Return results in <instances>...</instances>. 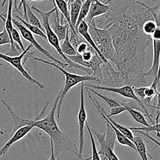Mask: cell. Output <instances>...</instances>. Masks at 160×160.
I'll return each mask as SVG.
<instances>
[{
    "label": "cell",
    "mask_w": 160,
    "mask_h": 160,
    "mask_svg": "<svg viewBox=\"0 0 160 160\" xmlns=\"http://www.w3.org/2000/svg\"><path fill=\"white\" fill-rule=\"evenodd\" d=\"M60 93L61 90H59L51 111L45 117L42 118V119H23V118H21L20 115H18L4 100H2L1 102L4 105L5 108H6L9 115L11 116L12 121H13L12 132L16 131V130L23 126H26V125H31V126L38 128L45 133H46L49 136L50 139L52 140L53 144H54L55 155L56 157L59 156L61 152L66 150L69 151L78 157V149L77 147L76 144L73 141H72V140L70 139L68 135L63 133L59 128L57 122H56V117H55L58 102H59V97H60Z\"/></svg>",
    "instance_id": "1"
},
{
    "label": "cell",
    "mask_w": 160,
    "mask_h": 160,
    "mask_svg": "<svg viewBox=\"0 0 160 160\" xmlns=\"http://www.w3.org/2000/svg\"><path fill=\"white\" fill-rule=\"evenodd\" d=\"M33 59L36 61H38V62L43 63V64H46V65L52 66L54 68L57 69L59 72H60L62 75L65 77V85H64L63 88L62 89H60V97H59V102H58L57 108H56V114H57V118L60 117V111H61V108H62V102H63L64 98H65L66 95L67 94V93L69 92L71 88L76 86L78 84L80 83H84V82L87 81H92V80H95V81H98V78L97 77L93 76V75H77V74H73L70 73V72H67V70L64 69V67H62V66L59 65V64H56L54 62H51V61H45V60L41 59L38 57H34Z\"/></svg>",
    "instance_id": "2"
},
{
    "label": "cell",
    "mask_w": 160,
    "mask_h": 160,
    "mask_svg": "<svg viewBox=\"0 0 160 160\" xmlns=\"http://www.w3.org/2000/svg\"><path fill=\"white\" fill-rule=\"evenodd\" d=\"M89 32L100 53L107 61L115 57L116 50L112 40L110 27L108 29L98 28L94 24H89Z\"/></svg>",
    "instance_id": "3"
},
{
    "label": "cell",
    "mask_w": 160,
    "mask_h": 160,
    "mask_svg": "<svg viewBox=\"0 0 160 160\" xmlns=\"http://www.w3.org/2000/svg\"><path fill=\"white\" fill-rule=\"evenodd\" d=\"M106 130L100 133L95 131L94 129L91 128L92 133L96 137L99 143V150L98 153L106 155L108 160H120L116 153L114 152V147L117 141L116 135L112 129L106 122Z\"/></svg>",
    "instance_id": "4"
},
{
    "label": "cell",
    "mask_w": 160,
    "mask_h": 160,
    "mask_svg": "<svg viewBox=\"0 0 160 160\" xmlns=\"http://www.w3.org/2000/svg\"><path fill=\"white\" fill-rule=\"evenodd\" d=\"M33 47V45L31 44L28 45V46L27 48H25V50L23 51H22L21 53H20L19 55L17 56H9L7 54H4V53H0V59L3 60V61H6V63L10 64L11 66L14 67V68L17 69L20 74H21L23 78H26L29 83L34 84L35 86H38V88L40 89H45V86L43 84L40 83V82L37 81L35 78H33L31 75V74L24 68V65L23 64V58L24 57L25 55L27 54L29 50H31V48Z\"/></svg>",
    "instance_id": "5"
},
{
    "label": "cell",
    "mask_w": 160,
    "mask_h": 160,
    "mask_svg": "<svg viewBox=\"0 0 160 160\" xmlns=\"http://www.w3.org/2000/svg\"><path fill=\"white\" fill-rule=\"evenodd\" d=\"M88 87L92 88V89H96V90H106L108 91V92L113 93L120 94L122 97L134 100V101L142 108L143 111L145 112V114L148 116V119H150V121L152 122V125L154 124V122H153L152 119V115H151L149 114V112L148 111V110H147L146 104L137 97V95H136L135 93H134V87H133V86L127 85V86H120V87H111V86H96V85H90V86H88Z\"/></svg>",
    "instance_id": "6"
},
{
    "label": "cell",
    "mask_w": 160,
    "mask_h": 160,
    "mask_svg": "<svg viewBox=\"0 0 160 160\" xmlns=\"http://www.w3.org/2000/svg\"><path fill=\"white\" fill-rule=\"evenodd\" d=\"M81 97H80V108L78 114V142H79V148H78V158L82 160L83 147H84V127L87 122V111L84 106V83H81Z\"/></svg>",
    "instance_id": "7"
},
{
    "label": "cell",
    "mask_w": 160,
    "mask_h": 160,
    "mask_svg": "<svg viewBox=\"0 0 160 160\" xmlns=\"http://www.w3.org/2000/svg\"><path fill=\"white\" fill-rule=\"evenodd\" d=\"M12 24H13V25H15V26L17 28V29L20 31L22 37H23L25 40L28 41V42H30V44H31L33 46L35 47L36 50H38L39 52H41V53H42L43 55H45V56H47L48 58L51 59L54 63H56V64L62 66V67H68V64H67V63H62V62H61V61H59V60L56 59V58H55L54 56H53L52 55L49 53V52L47 51V50H45L44 47H42V45H41L38 42V41L36 40L35 38H34V35H33L32 33H31V31L28 29V28H25V27L23 26V25L22 24L20 23L18 20H17L16 18H13V17H12Z\"/></svg>",
    "instance_id": "8"
},
{
    "label": "cell",
    "mask_w": 160,
    "mask_h": 160,
    "mask_svg": "<svg viewBox=\"0 0 160 160\" xmlns=\"http://www.w3.org/2000/svg\"><path fill=\"white\" fill-rule=\"evenodd\" d=\"M88 97H89V98H90V100H92V103H93V104L95 105V108H96L97 111L99 113L100 115L102 117V119H104L105 121H106V123L109 124V126H110L111 128L112 129V130H113L114 133H115V135H116V138H117V141H118L119 144H121V145H123V146H126V147H130V148L133 149L134 152H136L135 146H134L133 141H131V140L128 139L127 136H125L124 135H123V133H121V132L119 131V130H117V129L116 128V127L114 126V125H112V124L110 122H109V119H108L107 117H106V111H104L103 108H102V107L100 106V104H98V102L96 100H95V97H93V96L91 95V93L89 92H88Z\"/></svg>",
    "instance_id": "9"
},
{
    "label": "cell",
    "mask_w": 160,
    "mask_h": 160,
    "mask_svg": "<svg viewBox=\"0 0 160 160\" xmlns=\"http://www.w3.org/2000/svg\"><path fill=\"white\" fill-rule=\"evenodd\" d=\"M12 0H9V4H8V9H7V13H6V17H3V15H2L0 13V19L2 20L3 22V28H5V29L7 31L8 35L9 36V39H10V50L6 54L9 55V56H17L18 53H20V50H17V47H16V44L11 39V32H12V28L13 27V24H12Z\"/></svg>",
    "instance_id": "10"
},
{
    "label": "cell",
    "mask_w": 160,
    "mask_h": 160,
    "mask_svg": "<svg viewBox=\"0 0 160 160\" xmlns=\"http://www.w3.org/2000/svg\"><path fill=\"white\" fill-rule=\"evenodd\" d=\"M110 9V6L102 3L99 0H94L91 5L90 9L85 18L86 22L88 24H95V19L99 16L107 13Z\"/></svg>",
    "instance_id": "11"
},
{
    "label": "cell",
    "mask_w": 160,
    "mask_h": 160,
    "mask_svg": "<svg viewBox=\"0 0 160 160\" xmlns=\"http://www.w3.org/2000/svg\"><path fill=\"white\" fill-rule=\"evenodd\" d=\"M76 31L78 32V34L80 35L84 39V41H85V42H87V43L88 44V45H90V46L92 47V48L97 53H98L99 57L102 60L103 62H104L105 64H109V61H107V60H106V58L102 55V53H100L99 50H98V47L96 46V45H95V42H94L93 39H92V36H91L90 35V32H89V24L86 22L85 20H82V21L80 23V24L78 25V28H77Z\"/></svg>",
    "instance_id": "12"
},
{
    "label": "cell",
    "mask_w": 160,
    "mask_h": 160,
    "mask_svg": "<svg viewBox=\"0 0 160 160\" xmlns=\"http://www.w3.org/2000/svg\"><path fill=\"white\" fill-rule=\"evenodd\" d=\"M34 128L33 126H31V125H26V126H23L21 128L18 129L17 130L13 132L12 135L11 136V137L9 138V141L1 147L0 149V158L3 155L6 153L8 150H9V147L14 144V143L17 142V141H20L21 139H23V137L27 136L30 132L32 130V129Z\"/></svg>",
    "instance_id": "13"
},
{
    "label": "cell",
    "mask_w": 160,
    "mask_h": 160,
    "mask_svg": "<svg viewBox=\"0 0 160 160\" xmlns=\"http://www.w3.org/2000/svg\"><path fill=\"white\" fill-rule=\"evenodd\" d=\"M51 28L58 37L59 42L63 41L67 35V33L68 32L70 26L68 24L64 25L61 24L58 9H56V11L52 13V26H51Z\"/></svg>",
    "instance_id": "14"
},
{
    "label": "cell",
    "mask_w": 160,
    "mask_h": 160,
    "mask_svg": "<svg viewBox=\"0 0 160 160\" xmlns=\"http://www.w3.org/2000/svg\"><path fill=\"white\" fill-rule=\"evenodd\" d=\"M133 143H134V146H135L136 152L138 153L140 155L141 159L142 160H153V158L149 155L147 150L146 144H145V141L142 139V136H134V140H133Z\"/></svg>",
    "instance_id": "15"
},
{
    "label": "cell",
    "mask_w": 160,
    "mask_h": 160,
    "mask_svg": "<svg viewBox=\"0 0 160 160\" xmlns=\"http://www.w3.org/2000/svg\"><path fill=\"white\" fill-rule=\"evenodd\" d=\"M84 0H75L73 3L70 5V23H71L72 29L73 31L75 30V26H76L77 21H78V17H79L80 11H81V6Z\"/></svg>",
    "instance_id": "16"
},
{
    "label": "cell",
    "mask_w": 160,
    "mask_h": 160,
    "mask_svg": "<svg viewBox=\"0 0 160 160\" xmlns=\"http://www.w3.org/2000/svg\"><path fill=\"white\" fill-rule=\"evenodd\" d=\"M54 7H56L58 9V10H59L62 13V17H65L66 20H67V24L70 26V30L73 31L71 26V23H70V10H69V6L68 3L65 0H54Z\"/></svg>",
    "instance_id": "17"
},
{
    "label": "cell",
    "mask_w": 160,
    "mask_h": 160,
    "mask_svg": "<svg viewBox=\"0 0 160 160\" xmlns=\"http://www.w3.org/2000/svg\"><path fill=\"white\" fill-rule=\"evenodd\" d=\"M124 106L126 108L127 111L131 115V116L135 122H138L141 125H143L145 126H149L150 124H148V122H147L145 116L139 110L135 109V108H132V107L129 106V105H124Z\"/></svg>",
    "instance_id": "18"
},
{
    "label": "cell",
    "mask_w": 160,
    "mask_h": 160,
    "mask_svg": "<svg viewBox=\"0 0 160 160\" xmlns=\"http://www.w3.org/2000/svg\"><path fill=\"white\" fill-rule=\"evenodd\" d=\"M160 115V111L158 112L157 116L156 118V123L153 125H150L149 126L144 127H130V130L133 131H142L145 133H149V132H156L157 136L160 138V122H158Z\"/></svg>",
    "instance_id": "19"
},
{
    "label": "cell",
    "mask_w": 160,
    "mask_h": 160,
    "mask_svg": "<svg viewBox=\"0 0 160 160\" xmlns=\"http://www.w3.org/2000/svg\"><path fill=\"white\" fill-rule=\"evenodd\" d=\"M85 125H86V127H87L89 137H90V140H91V143H92V155H91V157H89V158H85V159H82V160H101L99 153H98V148H97L96 143H95V138H94V135L93 133H92V130H91V127L89 126L88 122H86Z\"/></svg>",
    "instance_id": "20"
},
{
    "label": "cell",
    "mask_w": 160,
    "mask_h": 160,
    "mask_svg": "<svg viewBox=\"0 0 160 160\" xmlns=\"http://www.w3.org/2000/svg\"><path fill=\"white\" fill-rule=\"evenodd\" d=\"M60 47L62 53L65 56H67V57L70 56H74V55L78 54V53L76 51V49L72 45V44L70 42V39H69V31L67 33L66 38L63 39V42L60 45Z\"/></svg>",
    "instance_id": "21"
},
{
    "label": "cell",
    "mask_w": 160,
    "mask_h": 160,
    "mask_svg": "<svg viewBox=\"0 0 160 160\" xmlns=\"http://www.w3.org/2000/svg\"><path fill=\"white\" fill-rule=\"evenodd\" d=\"M15 17H16V19H17V20H18L19 21H20V23H21L22 24H23V26L25 27V28H28V29L29 30V31H31V32L32 33L33 35H36L41 36V37L45 38V39H46V35H45V33L44 32V31H42V30H41L40 28H38V27L34 26V25H32V24H29L28 21H26V20H24V19L21 18V17H20V16L16 15Z\"/></svg>",
    "instance_id": "22"
},
{
    "label": "cell",
    "mask_w": 160,
    "mask_h": 160,
    "mask_svg": "<svg viewBox=\"0 0 160 160\" xmlns=\"http://www.w3.org/2000/svg\"><path fill=\"white\" fill-rule=\"evenodd\" d=\"M94 0H84V1L83 2L81 11H80L79 17H78V21H77L76 26H75V30H77L78 25L80 24V23H81L82 20H85V18L88 16V13L89 12V9H90L91 5H92V2Z\"/></svg>",
    "instance_id": "23"
},
{
    "label": "cell",
    "mask_w": 160,
    "mask_h": 160,
    "mask_svg": "<svg viewBox=\"0 0 160 160\" xmlns=\"http://www.w3.org/2000/svg\"><path fill=\"white\" fill-rule=\"evenodd\" d=\"M86 89H87L89 93H92L95 94V95L98 96V97H100L101 99H102V100H104L106 104H107V105H109V107H110V108H115V107H118V106H120V105H121L118 101H117V100H114V99H112V98H110V97H106V96H104V95H102V94L99 93H98L96 89H92V88L88 87H88H86Z\"/></svg>",
    "instance_id": "24"
},
{
    "label": "cell",
    "mask_w": 160,
    "mask_h": 160,
    "mask_svg": "<svg viewBox=\"0 0 160 160\" xmlns=\"http://www.w3.org/2000/svg\"><path fill=\"white\" fill-rule=\"evenodd\" d=\"M106 117H107V119H109V122H110L111 123H112V125H113L114 126H115L116 128L119 130V131L121 132V133H123L125 136H127L128 139H130L131 141H133V140H134V134H133L132 131H131L129 128H128V127H125V126H123V125H120V124L117 123V122H116V121H114L111 117H108L107 115H106Z\"/></svg>",
    "instance_id": "25"
},
{
    "label": "cell",
    "mask_w": 160,
    "mask_h": 160,
    "mask_svg": "<svg viewBox=\"0 0 160 160\" xmlns=\"http://www.w3.org/2000/svg\"><path fill=\"white\" fill-rule=\"evenodd\" d=\"M156 28H157V24H156V21L154 20H152V19L145 20L142 27V32L145 35L150 36V37L153 34V32L156 31Z\"/></svg>",
    "instance_id": "26"
},
{
    "label": "cell",
    "mask_w": 160,
    "mask_h": 160,
    "mask_svg": "<svg viewBox=\"0 0 160 160\" xmlns=\"http://www.w3.org/2000/svg\"><path fill=\"white\" fill-rule=\"evenodd\" d=\"M27 17H28V23L31 24H32V25H34V26L38 27V28H40L41 30H42V31L45 32L43 27H42V24H41L39 19L35 15H34V13H33L32 9H31V7H30V6H28V5L27 6Z\"/></svg>",
    "instance_id": "27"
},
{
    "label": "cell",
    "mask_w": 160,
    "mask_h": 160,
    "mask_svg": "<svg viewBox=\"0 0 160 160\" xmlns=\"http://www.w3.org/2000/svg\"><path fill=\"white\" fill-rule=\"evenodd\" d=\"M11 39H12V42L16 44V45L19 46V48L20 49V50L23 51V50H25L23 43L22 42L21 37H20V33L18 32V31H17L15 28H12V32H11Z\"/></svg>",
    "instance_id": "28"
},
{
    "label": "cell",
    "mask_w": 160,
    "mask_h": 160,
    "mask_svg": "<svg viewBox=\"0 0 160 160\" xmlns=\"http://www.w3.org/2000/svg\"><path fill=\"white\" fill-rule=\"evenodd\" d=\"M127 111L126 108L124 105H120V106L115 107V108H111L110 113L109 115H106L108 117H112V116L118 115L121 114V113Z\"/></svg>",
    "instance_id": "29"
},
{
    "label": "cell",
    "mask_w": 160,
    "mask_h": 160,
    "mask_svg": "<svg viewBox=\"0 0 160 160\" xmlns=\"http://www.w3.org/2000/svg\"><path fill=\"white\" fill-rule=\"evenodd\" d=\"M8 44H10V39L6 30L3 28V30L0 32V45H8Z\"/></svg>",
    "instance_id": "30"
},
{
    "label": "cell",
    "mask_w": 160,
    "mask_h": 160,
    "mask_svg": "<svg viewBox=\"0 0 160 160\" xmlns=\"http://www.w3.org/2000/svg\"><path fill=\"white\" fill-rule=\"evenodd\" d=\"M145 89L146 86H141V87H134V91L137 97L140 99L141 100L145 103ZM147 106V105H146Z\"/></svg>",
    "instance_id": "31"
},
{
    "label": "cell",
    "mask_w": 160,
    "mask_h": 160,
    "mask_svg": "<svg viewBox=\"0 0 160 160\" xmlns=\"http://www.w3.org/2000/svg\"><path fill=\"white\" fill-rule=\"evenodd\" d=\"M90 47V45L84 41V42H81V43H80L79 45H78V47L76 48V51L78 54H82L84 52L87 51Z\"/></svg>",
    "instance_id": "32"
},
{
    "label": "cell",
    "mask_w": 160,
    "mask_h": 160,
    "mask_svg": "<svg viewBox=\"0 0 160 160\" xmlns=\"http://www.w3.org/2000/svg\"><path fill=\"white\" fill-rule=\"evenodd\" d=\"M135 132H137V133H140V134L143 135V136H146V137L148 138V139H149L150 141H152V142H154L155 144H156V145H158L160 147V142H159V141H156V139H154V138H153V137H152V136H150V135L148 134V133H145V132H142V131H135Z\"/></svg>",
    "instance_id": "33"
},
{
    "label": "cell",
    "mask_w": 160,
    "mask_h": 160,
    "mask_svg": "<svg viewBox=\"0 0 160 160\" xmlns=\"http://www.w3.org/2000/svg\"><path fill=\"white\" fill-rule=\"evenodd\" d=\"M151 39L152 40L160 41V27L157 26V28L156 29V31L151 35Z\"/></svg>",
    "instance_id": "34"
},
{
    "label": "cell",
    "mask_w": 160,
    "mask_h": 160,
    "mask_svg": "<svg viewBox=\"0 0 160 160\" xmlns=\"http://www.w3.org/2000/svg\"><path fill=\"white\" fill-rule=\"evenodd\" d=\"M49 141H50V147H51V155H50L49 158H48V160H57V159H56V155H55L54 144H53L52 140L50 139V138H49Z\"/></svg>",
    "instance_id": "35"
},
{
    "label": "cell",
    "mask_w": 160,
    "mask_h": 160,
    "mask_svg": "<svg viewBox=\"0 0 160 160\" xmlns=\"http://www.w3.org/2000/svg\"><path fill=\"white\" fill-rule=\"evenodd\" d=\"M157 104H156V109L159 111L160 109V92L157 93Z\"/></svg>",
    "instance_id": "36"
},
{
    "label": "cell",
    "mask_w": 160,
    "mask_h": 160,
    "mask_svg": "<svg viewBox=\"0 0 160 160\" xmlns=\"http://www.w3.org/2000/svg\"><path fill=\"white\" fill-rule=\"evenodd\" d=\"M27 3L28 2H33V1H35V2H41V1H45V0H26ZM48 1H51L52 3V0H48Z\"/></svg>",
    "instance_id": "37"
},
{
    "label": "cell",
    "mask_w": 160,
    "mask_h": 160,
    "mask_svg": "<svg viewBox=\"0 0 160 160\" xmlns=\"http://www.w3.org/2000/svg\"><path fill=\"white\" fill-rule=\"evenodd\" d=\"M75 0H68V1H67V3H68V6H70V4H71L72 3H73V2H74Z\"/></svg>",
    "instance_id": "38"
},
{
    "label": "cell",
    "mask_w": 160,
    "mask_h": 160,
    "mask_svg": "<svg viewBox=\"0 0 160 160\" xmlns=\"http://www.w3.org/2000/svg\"><path fill=\"white\" fill-rule=\"evenodd\" d=\"M3 134H4V132L2 131V130H0V135H3Z\"/></svg>",
    "instance_id": "39"
},
{
    "label": "cell",
    "mask_w": 160,
    "mask_h": 160,
    "mask_svg": "<svg viewBox=\"0 0 160 160\" xmlns=\"http://www.w3.org/2000/svg\"><path fill=\"white\" fill-rule=\"evenodd\" d=\"M99 1H104V2H106V0H99Z\"/></svg>",
    "instance_id": "40"
},
{
    "label": "cell",
    "mask_w": 160,
    "mask_h": 160,
    "mask_svg": "<svg viewBox=\"0 0 160 160\" xmlns=\"http://www.w3.org/2000/svg\"><path fill=\"white\" fill-rule=\"evenodd\" d=\"M0 66H2V64H1V63H0Z\"/></svg>",
    "instance_id": "41"
},
{
    "label": "cell",
    "mask_w": 160,
    "mask_h": 160,
    "mask_svg": "<svg viewBox=\"0 0 160 160\" xmlns=\"http://www.w3.org/2000/svg\"><path fill=\"white\" fill-rule=\"evenodd\" d=\"M65 1H67H67H68V0H65Z\"/></svg>",
    "instance_id": "42"
}]
</instances>
